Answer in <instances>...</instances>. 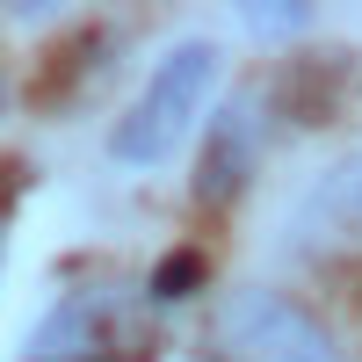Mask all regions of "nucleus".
Segmentation results:
<instances>
[{
	"instance_id": "nucleus-1",
	"label": "nucleus",
	"mask_w": 362,
	"mask_h": 362,
	"mask_svg": "<svg viewBox=\"0 0 362 362\" xmlns=\"http://www.w3.org/2000/svg\"><path fill=\"white\" fill-rule=\"evenodd\" d=\"M210 87H218V44H174L153 73H145V95L131 102V116L109 131V160H124V167H160L181 153V138H189L203 124V102H210Z\"/></svg>"
},
{
	"instance_id": "nucleus-2",
	"label": "nucleus",
	"mask_w": 362,
	"mask_h": 362,
	"mask_svg": "<svg viewBox=\"0 0 362 362\" xmlns=\"http://www.w3.org/2000/svg\"><path fill=\"white\" fill-rule=\"evenodd\" d=\"M153 319H145V290H73L44 312V326L22 341V362H153Z\"/></svg>"
},
{
	"instance_id": "nucleus-3",
	"label": "nucleus",
	"mask_w": 362,
	"mask_h": 362,
	"mask_svg": "<svg viewBox=\"0 0 362 362\" xmlns=\"http://www.w3.org/2000/svg\"><path fill=\"white\" fill-rule=\"evenodd\" d=\"M218 355L225 362H348L341 341L283 290H232L218 305Z\"/></svg>"
},
{
	"instance_id": "nucleus-4",
	"label": "nucleus",
	"mask_w": 362,
	"mask_h": 362,
	"mask_svg": "<svg viewBox=\"0 0 362 362\" xmlns=\"http://www.w3.org/2000/svg\"><path fill=\"white\" fill-rule=\"evenodd\" d=\"M261 95H232L218 116L203 124V160H196V203L203 210H225L247 196V181L261 167V124H254Z\"/></svg>"
},
{
	"instance_id": "nucleus-5",
	"label": "nucleus",
	"mask_w": 362,
	"mask_h": 362,
	"mask_svg": "<svg viewBox=\"0 0 362 362\" xmlns=\"http://www.w3.org/2000/svg\"><path fill=\"white\" fill-rule=\"evenodd\" d=\"M334 225V232H348V239H362V160H348V167H334L319 181V189L305 196V210H297V225Z\"/></svg>"
},
{
	"instance_id": "nucleus-6",
	"label": "nucleus",
	"mask_w": 362,
	"mask_h": 362,
	"mask_svg": "<svg viewBox=\"0 0 362 362\" xmlns=\"http://www.w3.org/2000/svg\"><path fill=\"white\" fill-rule=\"evenodd\" d=\"M196 290H203V254H167V261L153 268V283H145L153 305H189Z\"/></svg>"
},
{
	"instance_id": "nucleus-7",
	"label": "nucleus",
	"mask_w": 362,
	"mask_h": 362,
	"mask_svg": "<svg viewBox=\"0 0 362 362\" xmlns=\"http://www.w3.org/2000/svg\"><path fill=\"white\" fill-rule=\"evenodd\" d=\"M247 22L261 29V37H297V29H305L312 15L297 8V0H276V8H247Z\"/></svg>"
},
{
	"instance_id": "nucleus-8",
	"label": "nucleus",
	"mask_w": 362,
	"mask_h": 362,
	"mask_svg": "<svg viewBox=\"0 0 362 362\" xmlns=\"http://www.w3.org/2000/svg\"><path fill=\"white\" fill-rule=\"evenodd\" d=\"M0 239H8V210H0Z\"/></svg>"
},
{
	"instance_id": "nucleus-9",
	"label": "nucleus",
	"mask_w": 362,
	"mask_h": 362,
	"mask_svg": "<svg viewBox=\"0 0 362 362\" xmlns=\"http://www.w3.org/2000/svg\"><path fill=\"white\" fill-rule=\"evenodd\" d=\"M0 109H8V95H0Z\"/></svg>"
}]
</instances>
